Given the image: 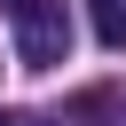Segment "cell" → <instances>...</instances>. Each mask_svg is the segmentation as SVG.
I'll list each match as a JSON object with an SVG mask.
<instances>
[{"instance_id":"6da1fadb","label":"cell","mask_w":126,"mask_h":126,"mask_svg":"<svg viewBox=\"0 0 126 126\" xmlns=\"http://www.w3.org/2000/svg\"><path fill=\"white\" fill-rule=\"evenodd\" d=\"M8 24H16V55L32 71L71 63V16H63V0H8Z\"/></svg>"},{"instance_id":"7a4b0ae2","label":"cell","mask_w":126,"mask_h":126,"mask_svg":"<svg viewBox=\"0 0 126 126\" xmlns=\"http://www.w3.org/2000/svg\"><path fill=\"white\" fill-rule=\"evenodd\" d=\"M87 24L102 47H126V0H87Z\"/></svg>"},{"instance_id":"3957f363","label":"cell","mask_w":126,"mask_h":126,"mask_svg":"<svg viewBox=\"0 0 126 126\" xmlns=\"http://www.w3.org/2000/svg\"><path fill=\"white\" fill-rule=\"evenodd\" d=\"M0 126H8V118H0Z\"/></svg>"}]
</instances>
